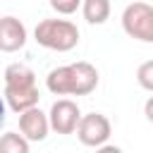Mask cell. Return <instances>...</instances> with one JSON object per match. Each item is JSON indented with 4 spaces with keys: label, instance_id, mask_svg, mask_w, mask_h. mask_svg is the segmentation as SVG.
<instances>
[{
    "label": "cell",
    "instance_id": "6da1fadb",
    "mask_svg": "<svg viewBox=\"0 0 153 153\" xmlns=\"http://www.w3.org/2000/svg\"><path fill=\"white\" fill-rule=\"evenodd\" d=\"M45 86L53 96H88L98 86V69L91 62H72L48 72Z\"/></svg>",
    "mask_w": 153,
    "mask_h": 153
},
{
    "label": "cell",
    "instance_id": "7a4b0ae2",
    "mask_svg": "<svg viewBox=\"0 0 153 153\" xmlns=\"http://www.w3.org/2000/svg\"><path fill=\"white\" fill-rule=\"evenodd\" d=\"M2 96H5V103L12 112L22 115L31 108H38V86H36V74L33 69H29L26 65L22 62H12L5 67V74H2Z\"/></svg>",
    "mask_w": 153,
    "mask_h": 153
},
{
    "label": "cell",
    "instance_id": "3957f363",
    "mask_svg": "<svg viewBox=\"0 0 153 153\" xmlns=\"http://www.w3.org/2000/svg\"><path fill=\"white\" fill-rule=\"evenodd\" d=\"M33 38L45 50L69 53L79 43V29L69 19H43L33 29Z\"/></svg>",
    "mask_w": 153,
    "mask_h": 153
},
{
    "label": "cell",
    "instance_id": "277c9868",
    "mask_svg": "<svg viewBox=\"0 0 153 153\" xmlns=\"http://www.w3.org/2000/svg\"><path fill=\"white\" fill-rule=\"evenodd\" d=\"M122 29L129 38L141 43H153V5L134 0L122 12Z\"/></svg>",
    "mask_w": 153,
    "mask_h": 153
},
{
    "label": "cell",
    "instance_id": "5b68a950",
    "mask_svg": "<svg viewBox=\"0 0 153 153\" xmlns=\"http://www.w3.org/2000/svg\"><path fill=\"white\" fill-rule=\"evenodd\" d=\"M48 117H50V129H53L55 134L67 136V134H74V131L79 129V122H81L84 115H81L79 105H76L72 98H57V100L50 105Z\"/></svg>",
    "mask_w": 153,
    "mask_h": 153
},
{
    "label": "cell",
    "instance_id": "8992f818",
    "mask_svg": "<svg viewBox=\"0 0 153 153\" xmlns=\"http://www.w3.org/2000/svg\"><path fill=\"white\" fill-rule=\"evenodd\" d=\"M112 134V124L110 120L103 115V112H88L81 117L79 122V129H76V136L84 146H91V148H100L108 143Z\"/></svg>",
    "mask_w": 153,
    "mask_h": 153
},
{
    "label": "cell",
    "instance_id": "52a82bcc",
    "mask_svg": "<svg viewBox=\"0 0 153 153\" xmlns=\"http://www.w3.org/2000/svg\"><path fill=\"white\" fill-rule=\"evenodd\" d=\"M24 43H26V26L17 17L5 14L0 19V50L17 53L19 48H24Z\"/></svg>",
    "mask_w": 153,
    "mask_h": 153
},
{
    "label": "cell",
    "instance_id": "ba28073f",
    "mask_svg": "<svg viewBox=\"0 0 153 153\" xmlns=\"http://www.w3.org/2000/svg\"><path fill=\"white\" fill-rule=\"evenodd\" d=\"M50 131V117L41 108H31L19 115V134H24L29 141H43Z\"/></svg>",
    "mask_w": 153,
    "mask_h": 153
},
{
    "label": "cell",
    "instance_id": "9c48e42d",
    "mask_svg": "<svg viewBox=\"0 0 153 153\" xmlns=\"http://www.w3.org/2000/svg\"><path fill=\"white\" fill-rule=\"evenodd\" d=\"M81 14L88 24H105L110 19V0H84Z\"/></svg>",
    "mask_w": 153,
    "mask_h": 153
},
{
    "label": "cell",
    "instance_id": "30bf717a",
    "mask_svg": "<svg viewBox=\"0 0 153 153\" xmlns=\"http://www.w3.org/2000/svg\"><path fill=\"white\" fill-rule=\"evenodd\" d=\"M0 153H29V139L17 131H5L0 139Z\"/></svg>",
    "mask_w": 153,
    "mask_h": 153
},
{
    "label": "cell",
    "instance_id": "8fae6325",
    "mask_svg": "<svg viewBox=\"0 0 153 153\" xmlns=\"http://www.w3.org/2000/svg\"><path fill=\"white\" fill-rule=\"evenodd\" d=\"M136 81H139L141 88H146V91L153 93V60H146V62L139 65V69H136Z\"/></svg>",
    "mask_w": 153,
    "mask_h": 153
},
{
    "label": "cell",
    "instance_id": "7c38bea8",
    "mask_svg": "<svg viewBox=\"0 0 153 153\" xmlns=\"http://www.w3.org/2000/svg\"><path fill=\"white\" fill-rule=\"evenodd\" d=\"M48 2H50V7H53L57 14H65V17L74 14V12L84 5V0H48Z\"/></svg>",
    "mask_w": 153,
    "mask_h": 153
},
{
    "label": "cell",
    "instance_id": "4fadbf2b",
    "mask_svg": "<svg viewBox=\"0 0 153 153\" xmlns=\"http://www.w3.org/2000/svg\"><path fill=\"white\" fill-rule=\"evenodd\" d=\"M143 115H146V120L153 124V96H151V98L143 103Z\"/></svg>",
    "mask_w": 153,
    "mask_h": 153
},
{
    "label": "cell",
    "instance_id": "5bb4252c",
    "mask_svg": "<svg viewBox=\"0 0 153 153\" xmlns=\"http://www.w3.org/2000/svg\"><path fill=\"white\" fill-rule=\"evenodd\" d=\"M96 153H122V148L120 146H112V143H105V146L96 148Z\"/></svg>",
    "mask_w": 153,
    "mask_h": 153
}]
</instances>
